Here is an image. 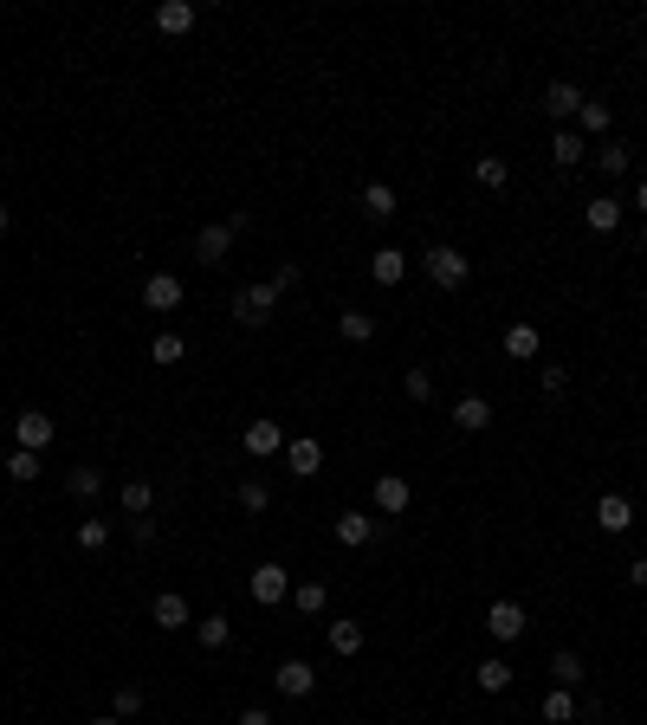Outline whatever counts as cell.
<instances>
[{
	"label": "cell",
	"instance_id": "obj_37",
	"mask_svg": "<svg viewBox=\"0 0 647 725\" xmlns=\"http://www.w3.org/2000/svg\"><path fill=\"white\" fill-rule=\"evenodd\" d=\"M576 123H583L589 136H609V123H615V117H609V104H589V98H583V111H576Z\"/></svg>",
	"mask_w": 647,
	"mask_h": 725
},
{
	"label": "cell",
	"instance_id": "obj_41",
	"mask_svg": "<svg viewBox=\"0 0 647 725\" xmlns=\"http://www.w3.org/2000/svg\"><path fill=\"white\" fill-rule=\"evenodd\" d=\"M298 279H305V266H298V259H285V266L272 272V292H279V298H285V292H298Z\"/></svg>",
	"mask_w": 647,
	"mask_h": 725
},
{
	"label": "cell",
	"instance_id": "obj_18",
	"mask_svg": "<svg viewBox=\"0 0 647 725\" xmlns=\"http://www.w3.org/2000/svg\"><path fill=\"white\" fill-rule=\"evenodd\" d=\"M369 272H376V285H402L408 279V253H402V246H376Z\"/></svg>",
	"mask_w": 647,
	"mask_h": 725
},
{
	"label": "cell",
	"instance_id": "obj_21",
	"mask_svg": "<svg viewBox=\"0 0 647 725\" xmlns=\"http://www.w3.org/2000/svg\"><path fill=\"white\" fill-rule=\"evenodd\" d=\"M538 350H544L538 324H512V331H505V357H512V363H531Z\"/></svg>",
	"mask_w": 647,
	"mask_h": 725
},
{
	"label": "cell",
	"instance_id": "obj_25",
	"mask_svg": "<svg viewBox=\"0 0 647 725\" xmlns=\"http://www.w3.org/2000/svg\"><path fill=\"white\" fill-rule=\"evenodd\" d=\"M550 680H557V687H583V654H576V648H557V654H550Z\"/></svg>",
	"mask_w": 647,
	"mask_h": 725
},
{
	"label": "cell",
	"instance_id": "obj_44",
	"mask_svg": "<svg viewBox=\"0 0 647 725\" xmlns=\"http://www.w3.org/2000/svg\"><path fill=\"white\" fill-rule=\"evenodd\" d=\"M233 725H272V713H266V706H246V713L233 719Z\"/></svg>",
	"mask_w": 647,
	"mask_h": 725
},
{
	"label": "cell",
	"instance_id": "obj_13",
	"mask_svg": "<svg viewBox=\"0 0 647 725\" xmlns=\"http://www.w3.org/2000/svg\"><path fill=\"white\" fill-rule=\"evenodd\" d=\"M622 208H628L622 195H596V201H583V227H589V234H615V227H622Z\"/></svg>",
	"mask_w": 647,
	"mask_h": 725
},
{
	"label": "cell",
	"instance_id": "obj_4",
	"mask_svg": "<svg viewBox=\"0 0 647 725\" xmlns=\"http://www.w3.org/2000/svg\"><path fill=\"white\" fill-rule=\"evenodd\" d=\"M52 434H59V421H52L46 408H26V415H13V447H26V454L52 447Z\"/></svg>",
	"mask_w": 647,
	"mask_h": 725
},
{
	"label": "cell",
	"instance_id": "obj_15",
	"mask_svg": "<svg viewBox=\"0 0 647 725\" xmlns=\"http://www.w3.org/2000/svg\"><path fill=\"white\" fill-rule=\"evenodd\" d=\"M453 428L460 434H486L492 428V402L486 395H460V402H453Z\"/></svg>",
	"mask_w": 647,
	"mask_h": 725
},
{
	"label": "cell",
	"instance_id": "obj_31",
	"mask_svg": "<svg viewBox=\"0 0 647 725\" xmlns=\"http://www.w3.org/2000/svg\"><path fill=\"white\" fill-rule=\"evenodd\" d=\"M473 182L479 188H505V182H512V162H505V156H479L473 162Z\"/></svg>",
	"mask_w": 647,
	"mask_h": 725
},
{
	"label": "cell",
	"instance_id": "obj_6",
	"mask_svg": "<svg viewBox=\"0 0 647 725\" xmlns=\"http://www.w3.org/2000/svg\"><path fill=\"white\" fill-rule=\"evenodd\" d=\"M272 687H279L285 700H311V693H318V667L292 654V661H279V667H272Z\"/></svg>",
	"mask_w": 647,
	"mask_h": 725
},
{
	"label": "cell",
	"instance_id": "obj_40",
	"mask_svg": "<svg viewBox=\"0 0 647 725\" xmlns=\"http://www.w3.org/2000/svg\"><path fill=\"white\" fill-rule=\"evenodd\" d=\"M78 544H85V551H104V544H110V525H104V518H85V525H78Z\"/></svg>",
	"mask_w": 647,
	"mask_h": 725
},
{
	"label": "cell",
	"instance_id": "obj_11",
	"mask_svg": "<svg viewBox=\"0 0 647 725\" xmlns=\"http://www.w3.org/2000/svg\"><path fill=\"white\" fill-rule=\"evenodd\" d=\"M182 298H188V285L175 279V272H149V279H143V305L149 311H175Z\"/></svg>",
	"mask_w": 647,
	"mask_h": 725
},
{
	"label": "cell",
	"instance_id": "obj_42",
	"mask_svg": "<svg viewBox=\"0 0 647 725\" xmlns=\"http://www.w3.org/2000/svg\"><path fill=\"white\" fill-rule=\"evenodd\" d=\"M563 382H570V369H563V363H544V389H550V395H557V389H563Z\"/></svg>",
	"mask_w": 647,
	"mask_h": 725
},
{
	"label": "cell",
	"instance_id": "obj_29",
	"mask_svg": "<svg viewBox=\"0 0 647 725\" xmlns=\"http://www.w3.org/2000/svg\"><path fill=\"white\" fill-rule=\"evenodd\" d=\"M544 725H576V693L570 687H550L544 693Z\"/></svg>",
	"mask_w": 647,
	"mask_h": 725
},
{
	"label": "cell",
	"instance_id": "obj_22",
	"mask_svg": "<svg viewBox=\"0 0 647 725\" xmlns=\"http://www.w3.org/2000/svg\"><path fill=\"white\" fill-rule=\"evenodd\" d=\"M363 214H369V221H395V214H402L395 188H389V182H369V188H363Z\"/></svg>",
	"mask_w": 647,
	"mask_h": 725
},
{
	"label": "cell",
	"instance_id": "obj_28",
	"mask_svg": "<svg viewBox=\"0 0 647 725\" xmlns=\"http://www.w3.org/2000/svg\"><path fill=\"white\" fill-rule=\"evenodd\" d=\"M324 603H330V590L318 577H305V583H292V609L298 615H324Z\"/></svg>",
	"mask_w": 647,
	"mask_h": 725
},
{
	"label": "cell",
	"instance_id": "obj_14",
	"mask_svg": "<svg viewBox=\"0 0 647 725\" xmlns=\"http://www.w3.org/2000/svg\"><path fill=\"white\" fill-rule=\"evenodd\" d=\"M156 33H162V39L195 33V0H162V7H156Z\"/></svg>",
	"mask_w": 647,
	"mask_h": 725
},
{
	"label": "cell",
	"instance_id": "obj_3",
	"mask_svg": "<svg viewBox=\"0 0 647 725\" xmlns=\"http://www.w3.org/2000/svg\"><path fill=\"white\" fill-rule=\"evenodd\" d=\"M246 596H253L259 609H279L285 596H292V570L285 564H259L253 577H246Z\"/></svg>",
	"mask_w": 647,
	"mask_h": 725
},
{
	"label": "cell",
	"instance_id": "obj_30",
	"mask_svg": "<svg viewBox=\"0 0 647 725\" xmlns=\"http://www.w3.org/2000/svg\"><path fill=\"white\" fill-rule=\"evenodd\" d=\"M337 331L350 337V344H376V311H343Z\"/></svg>",
	"mask_w": 647,
	"mask_h": 725
},
{
	"label": "cell",
	"instance_id": "obj_17",
	"mask_svg": "<svg viewBox=\"0 0 647 725\" xmlns=\"http://www.w3.org/2000/svg\"><path fill=\"white\" fill-rule=\"evenodd\" d=\"M544 111L557 117V123H570L576 111H583V91H576L570 78H557V85H544Z\"/></svg>",
	"mask_w": 647,
	"mask_h": 725
},
{
	"label": "cell",
	"instance_id": "obj_32",
	"mask_svg": "<svg viewBox=\"0 0 647 725\" xmlns=\"http://www.w3.org/2000/svg\"><path fill=\"white\" fill-rule=\"evenodd\" d=\"M65 492H72V499H98V492H104V473L98 467H72V473H65Z\"/></svg>",
	"mask_w": 647,
	"mask_h": 725
},
{
	"label": "cell",
	"instance_id": "obj_45",
	"mask_svg": "<svg viewBox=\"0 0 647 725\" xmlns=\"http://www.w3.org/2000/svg\"><path fill=\"white\" fill-rule=\"evenodd\" d=\"M635 208H641V214H647V182H641V188H635Z\"/></svg>",
	"mask_w": 647,
	"mask_h": 725
},
{
	"label": "cell",
	"instance_id": "obj_8",
	"mask_svg": "<svg viewBox=\"0 0 647 725\" xmlns=\"http://www.w3.org/2000/svg\"><path fill=\"white\" fill-rule=\"evenodd\" d=\"M596 525L609 531V538H622V531L635 525V499H628V492H602L596 499Z\"/></svg>",
	"mask_w": 647,
	"mask_h": 725
},
{
	"label": "cell",
	"instance_id": "obj_7",
	"mask_svg": "<svg viewBox=\"0 0 647 725\" xmlns=\"http://www.w3.org/2000/svg\"><path fill=\"white\" fill-rule=\"evenodd\" d=\"M531 628V615H525V603H512V596H499V603L486 609V635L492 641H518Z\"/></svg>",
	"mask_w": 647,
	"mask_h": 725
},
{
	"label": "cell",
	"instance_id": "obj_43",
	"mask_svg": "<svg viewBox=\"0 0 647 725\" xmlns=\"http://www.w3.org/2000/svg\"><path fill=\"white\" fill-rule=\"evenodd\" d=\"M628 590H647V557H635V564H628Z\"/></svg>",
	"mask_w": 647,
	"mask_h": 725
},
{
	"label": "cell",
	"instance_id": "obj_27",
	"mask_svg": "<svg viewBox=\"0 0 647 725\" xmlns=\"http://www.w3.org/2000/svg\"><path fill=\"white\" fill-rule=\"evenodd\" d=\"M512 687V661H505V654H486V661H479V693H505Z\"/></svg>",
	"mask_w": 647,
	"mask_h": 725
},
{
	"label": "cell",
	"instance_id": "obj_9",
	"mask_svg": "<svg viewBox=\"0 0 647 725\" xmlns=\"http://www.w3.org/2000/svg\"><path fill=\"white\" fill-rule=\"evenodd\" d=\"M246 454H253V460H272V454H285V428H279L272 415L246 421Z\"/></svg>",
	"mask_w": 647,
	"mask_h": 725
},
{
	"label": "cell",
	"instance_id": "obj_20",
	"mask_svg": "<svg viewBox=\"0 0 647 725\" xmlns=\"http://www.w3.org/2000/svg\"><path fill=\"white\" fill-rule=\"evenodd\" d=\"M596 169L622 182V175L635 169V149H628V143H615V136H602V149H596Z\"/></svg>",
	"mask_w": 647,
	"mask_h": 725
},
{
	"label": "cell",
	"instance_id": "obj_33",
	"mask_svg": "<svg viewBox=\"0 0 647 725\" xmlns=\"http://www.w3.org/2000/svg\"><path fill=\"white\" fill-rule=\"evenodd\" d=\"M7 473H13L20 486H33L39 473H46V460H39V454H26V447H13V454H7Z\"/></svg>",
	"mask_w": 647,
	"mask_h": 725
},
{
	"label": "cell",
	"instance_id": "obj_12",
	"mask_svg": "<svg viewBox=\"0 0 647 725\" xmlns=\"http://www.w3.org/2000/svg\"><path fill=\"white\" fill-rule=\"evenodd\" d=\"M149 615H156V628H162V635H182V628L195 622V615H188V596H182V590H162L156 603H149Z\"/></svg>",
	"mask_w": 647,
	"mask_h": 725
},
{
	"label": "cell",
	"instance_id": "obj_35",
	"mask_svg": "<svg viewBox=\"0 0 647 725\" xmlns=\"http://www.w3.org/2000/svg\"><path fill=\"white\" fill-rule=\"evenodd\" d=\"M182 357H188V337H175V331H162L149 344V363H182Z\"/></svg>",
	"mask_w": 647,
	"mask_h": 725
},
{
	"label": "cell",
	"instance_id": "obj_19",
	"mask_svg": "<svg viewBox=\"0 0 647 725\" xmlns=\"http://www.w3.org/2000/svg\"><path fill=\"white\" fill-rule=\"evenodd\" d=\"M369 538H376V518H369V512H337V544H350V551H363Z\"/></svg>",
	"mask_w": 647,
	"mask_h": 725
},
{
	"label": "cell",
	"instance_id": "obj_5",
	"mask_svg": "<svg viewBox=\"0 0 647 725\" xmlns=\"http://www.w3.org/2000/svg\"><path fill=\"white\" fill-rule=\"evenodd\" d=\"M285 473H292V480H318V473H324V441H318V434L285 441Z\"/></svg>",
	"mask_w": 647,
	"mask_h": 725
},
{
	"label": "cell",
	"instance_id": "obj_38",
	"mask_svg": "<svg viewBox=\"0 0 647 725\" xmlns=\"http://www.w3.org/2000/svg\"><path fill=\"white\" fill-rule=\"evenodd\" d=\"M110 713H117V719H136V713H143V687H117V693H110Z\"/></svg>",
	"mask_w": 647,
	"mask_h": 725
},
{
	"label": "cell",
	"instance_id": "obj_47",
	"mask_svg": "<svg viewBox=\"0 0 647 725\" xmlns=\"http://www.w3.org/2000/svg\"><path fill=\"white\" fill-rule=\"evenodd\" d=\"M7 221H13V214H7V208H0V234H7Z\"/></svg>",
	"mask_w": 647,
	"mask_h": 725
},
{
	"label": "cell",
	"instance_id": "obj_39",
	"mask_svg": "<svg viewBox=\"0 0 647 725\" xmlns=\"http://www.w3.org/2000/svg\"><path fill=\"white\" fill-rule=\"evenodd\" d=\"M402 389L415 395V402H434V369H408V376H402Z\"/></svg>",
	"mask_w": 647,
	"mask_h": 725
},
{
	"label": "cell",
	"instance_id": "obj_2",
	"mask_svg": "<svg viewBox=\"0 0 647 725\" xmlns=\"http://www.w3.org/2000/svg\"><path fill=\"white\" fill-rule=\"evenodd\" d=\"M272 311H279V292H272V279L246 285V292L233 298V318H240L246 331H259V324H272Z\"/></svg>",
	"mask_w": 647,
	"mask_h": 725
},
{
	"label": "cell",
	"instance_id": "obj_46",
	"mask_svg": "<svg viewBox=\"0 0 647 725\" xmlns=\"http://www.w3.org/2000/svg\"><path fill=\"white\" fill-rule=\"evenodd\" d=\"M91 725H123V719H117V713H104V719H91Z\"/></svg>",
	"mask_w": 647,
	"mask_h": 725
},
{
	"label": "cell",
	"instance_id": "obj_23",
	"mask_svg": "<svg viewBox=\"0 0 647 725\" xmlns=\"http://www.w3.org/2000/svg\"><path fill=\"white\" fill-rule=\"evenodd\" d=\"M195 641H201V648H208V654H220V648H227V641H233V622H227V615H201V622H195Z\"/></svg>",
	"mask_w": 647,
	"mask_h": 725
},
{
	"label": "cell",
	"instance_id": "obj_24",
	"mask_svg": "<svg viewBox=\"0 0 647 725\" xmlns=\"http://www.w3.org/2000/svg\"><path fill=\"white\" fill-rule=\"evenodd\" d=\"M117 505H123L130 518H149V505H156V486H149V480H123V486H117Z\"/></svg>",
	"mask_w": 647,
	"mask_h": 725
},
{
	"label": "cell",
	"instance_id": "obj_34",
	"mask_svg": "<svg viewBox=\"0 0 647 725\" xmlns=\"http://www.w3.org/2000/svg\"><path fill=\"white\" fill-rule=\"evenodd\" d=\"M330 648L337 654H363V622H330Z\"/></svg>",
	"mask_w": 647,
	"mask_h": 725
},
{
	"label": "cell",
	"instance_id": "obj_1",
	"mask_svg": "<svg viewBox=\"0 0 647 725\" xmlns=\"http://www.w3.org/2000/svg\"><path fill=\"white\" fill-rule=\"evenodd\" d=\"M421 266H428V279L440 285V292H460V285L473 279V259H466L460 246H447V240H434L428 253H421Z\"/></svg>",
	"mask_w": 647,
	"mask_h": 725
},
{
	"label": "cell",
	"instance_id": "obj_10",
	"mask_svg": "<svg viewBox=\"0 0 647 725\" xmlns=\"http://www.w3.org/2000/svg\"><path fill=\"white\" fill-rule=\"evenodd\" d=\"M227 253H233V227L227 221H208L195 234V259H201V266H227Z\"/></svg>",
	"mask_w": 647,
	"mask_h": 725
},
{
	"label": "cell",
	"instance_id": "obj_26",
	"mask_svg": "<svg viewBox=\"0 0 647 725\" xmlns=\"http://www.w3.org/2000/svg\"><path fill=\"white\" fill-rule=\"evenodd\" d=\"M583 156H589V149H583V130H557V136H550V162H557V169H576Z\"/></svg>",
	"mask_w": 647,
	"mask_h": 725
},
{
	"label": "cell",
	"instance_id": "obj_36",
	"mask_svg": "<svg viewBox=\"0 0 647 725\" xmlns=\"http://www.w3.org/2000/svg\"><path fill=\"white\" fill-rule=\"evenodd\" d=\"M233 499H240V512H266L272 492H266V480H240V492H233Z\"/></svg>",
	"mask_w": 647,
	"mask_h": 725
},
{
	"label": "cell",
	"instance_id": "obj_16",
	"mask_svg": "<svg viewBox=\"0 0 647 725\" xmlns=\"http://www.w3.org/2000/svg\"><path fill=\"white\" fill-rule=\"evenodd\" d=\"M408 499H415V492H408L402 473H382V480H376V512H382V518H402Z\"/></svg>",
	"mask_w": 647,
	"mask_h": 725
}]
</instances>
